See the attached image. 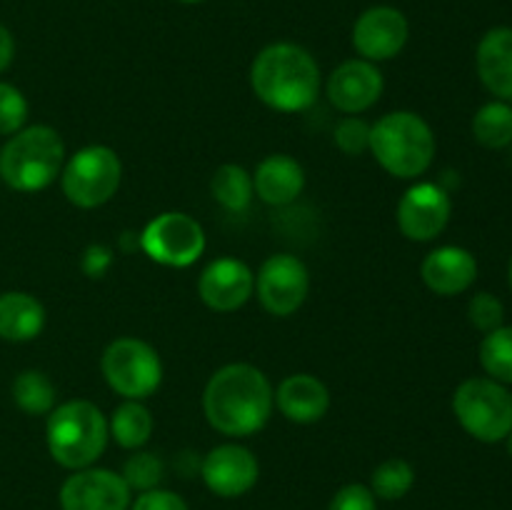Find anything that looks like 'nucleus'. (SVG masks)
Segmentation results:
<instances>
[{"instance_id": "obj_31", "label": "nucleus", "mask_w": 512, "mask_h": 510, "mask_svg": "<svg viewBox=\"0 0 512 510\" xmlns=\"http://www.w3.org/2000/svg\"><path fill=\"white\" fill-rule=\"evenodd\" d=\"M468 318L483 333L500 328L505 320V305L503 300L495 298L493 293H478L470 298L468 303Z\"/></svg>"}, {"instance_id": "obj_26", "label": "nucleus", "mask_w": 512, "mask_h": 510, "mask_svg": "<svg viewBox=\"0 0 512 510\" xmlns=\"http://www.w3.org/2000/svg\"><path fill=\"white\" fill-rule=\"evenodd\" d=\"M480 365L498 383H512V325H500L485 333L480 343Z\"/></svg>"}, {"instance_id": "obj_4", "label": "nucleus", "mask_w": 512, "mask_h": 510, "mask_svg": "<svg viewBox=\"0 0 512 510\" xmlns=\"http://www.w3.org/2000/svg\"><path fill=\"white\" fill-rule=\"evenodd\" d=\"M65 165V143L50 125H30L10 135L0 150V178L18 193L45 190Z\"/></svg>"}, {"instance_id": "obj_25", "label": "nucleus", "mask_w": 512, "mask_h": 510, "mask_svg": "<svg viewBox=\"0 0 512 510\" xmlns=\"http://www.w3.org/2000/svg\"><path fill=\"white\" fill-rule=\"evenodd\" d=\"M13 400L23 413L48 415L55 408V385L40 370H23L13 380Z\"/></svg>"}, {"instance_id": "obj_17", "label": "nucleus", "mask_w": 512, "mask_h": 510, "mask_svg": "<svg viewBox=\"0 0 512 510\" xmlns=\"http://www.w3.org/2000/svg\"><path fill=\"white\" fill-rule=\"evenodd\" d=\"M420 275L435 295L450 298V295L465 293L475 283L478 260L470 250L460 248V245H443V248H435L433 253L425 255Z\"/></svg>"}, {"instance_id": "obj_13", "label": "nucleus", "mask_w": 512, "mask_h": 510, "mask_svg": "<svg viewBox=\"0 0 512 510\" xmlns=\"http://www.w3.org/2000/svg\"><path fill=\"white\" fill-rule=\"evenodd\" d=\"M410 38L408 18L390 5H373L353 25V45L363 60L380 63L390 60L405 48Z\"/></svg>"}, {"instance_id": "obj_20", "label": "nucleus", "mask_w": 512, "mask_h": 510, "mask_svg": "<svg viewBox=\"0 0 512 510\" xmlns=\"http://www.w3.org/2000/svg\"><path fill=\"white\" fill-rule=\"evenodd\" d=\"M475 65L490 93L498 100H512V28L488 30L478 43Z\"/></svg>"}, {"instance_id": "obj_32", "label": "nucleus", "mask_w": 512, "mask_h": 510, "mask_svg": "<svg viewBox=\"0 0 512 510\" xmlns=\"http://www.w3.org/2000/svg\"><path fill=\"white\" fill-rule=\"evenodd\" d=\"M328 510H378V505H375V495L368 485L350 483L335 493Z\"/></svg>"}, {"instance_id": "obj_2", "label": "nucleus", "mask_w": 512, "mask_h": 510, "mask_svg": "<svg viewBox=\"0 0 512 510\" xmlns=\"http://www.w3.org/2000/svg\"><path fill=\"white\" fill-rule=\"evenodd\" d=\"M250 85L268 108L303 113L318 100L320 68L303 45L273 43L255 55Z\"/></svg>"}, {"instance_id": "obj_9", "label": "nucleus", "mask_w": 512, "mask_h": 510, "mask_svg": "<svg viewBox=\"0 0 512 510\" xmlns=\"http://www.w3.org/2000/svg\"><path fill=\"white\" fill-rule=\"evenodd\" d=\"M140 248L150 260L168 268H188L203 255L205 230L188 213H160L140 233Z\"/></svg>"}, {"instance_id": "obj_7", "label": "nucleus", "mask_w": 512, "mask_h": 510, "mask_svg": "<svg viewBox=\"0 0 512 510\" xmlns=\"http://www.w3.org/2000/svg\"><path fill=\"white\" fill-rule=\"evenodd\" d=\"M123 163L118 153L108 145H88L80 148L60 173L63 195L75 208H100L108 203L120 188Z\"/></svg>"}, {"instance_id": "obj_18", "label": "nucleus", "mask_w": 512, "mask_h": 510, "mask_svg": "<svg viewBox=\"0 0 512 510\" xmlns=\"http://www.w3.org/2000/svg\"><path fill=\"white\" fill-rule=\"evenodd\" d=\"M275 405L290 423H318L330 408V390L310 373L288 375L275 390Z\"/></svg>"}, {"instance_id": "obj_8", "label": "nucleus", "mask_w": 512, "mask_h": 510, "mask_svg": "<svg viewBox=\"0 0 512 510\" xmlns=\"http://www.w3.org/2000/svg\"><path fill=\"white\" fill-rule=\"evenodd\" d=\"M100 370L110 388L125 400H145L163 383L158 350L140 338H118L105 348Z\"/></svg>"}, {"instance_id": "obj_6", "label": "nucleus", "mask_w": 512, "mask_h": 510, "mask_svg": "<svg viewBox=\"0 0 512 510\" xmlns=\"http://www.w3.org/2000/svg\"><path fill=\"white\" fill-rule=\"evenodd\" d=\"M453 413L480 443H500L512 433V393L493 378H468L453 395Z\"/></svg>"}, {"instance_id": "obj_28", "label": "nucleus", "mask_w": 512, "mask_h": 510, "mask_svg": "<svg viewBox=\"0 0 512 510\" xmlns=\"http://www.w3.org/2000/svg\"><path fill=\"white\" fill-rule=\"evenodd\" d=\"M163 475H165L163 460L153 453H135L123 468V480L128 483V488L140 490V493L158 488Z\"/></svg>"}, {"instance_id": "obj_21", "label": "nucleus", "mask_w": 512, "mask_h": 510, "mask_svg": "<svg viewBox=\"0 0 512 510\" xmlns=\"http://www.w3.org/2000/svg\"><path fill=\"white\" fill-rule=\"evenodd\" d=\"M45 328V308L35 295L23 290L0 293V338L10 343H28Z\"/></svg>"}, {"instance_id": "obj_24", "label": "nucleus", "mask_w": 512, "mask_h": 510, "mask_svg": "<svg viewBox=\"0 0 512 510\" xmlns=\"http://www.w3.org/2000/svg\"><path fill=\"white\" fill-rule=\"evenodd\" d=\"M473 135L483 148L500 150L512 143V108L505 100L485 103L473 118Z\"/></svg>"}, {"instance_id": "obj_11", "label": "nucleus", "mask_w": 512, "mask_h": 510, "mask_svg": "<svg viewBox=\"0 0 512 510\" xmlns=\"http://www.w3.org/2000/svg\"><path fill=\"white\" fill-rule=\"evenodd\" d=\"M453 200L438 183H415L398 203L400 233L415 243L435 240L450 223Z\"/></svg>"}, {"instance_id": "obj_34", "label": "nucleus", "mask_w": 512, "mask_h": 510, "mask_svg": "<svg viewBox=\"0 0 512 510\" xmlns=\"http://www.w3.org/2000/svg\"><path fill=\"white\" fill-rule=\"evenodd\" d=\"M113 265V250L103 243H93L85 248L83 260H80V268L88 278H103L105 273L110 270Z\"/></svg>"}, {"instance_id": "obj_27", "label": "nucleus", "mask_w": 512, "mask_h": 510, "mask_svg": "<svg viewBox=\"0 0 512 510\" xmlns=\"http://www.w3.org/2000/svg\"><path fill=\"white\" fill-rule=\"evenodd\" d=\"M415 483V470L408 460L403 458H388L373 470L370 478V490L373 495L383 500H400L403 495L410 493Z\"/></svg>"}, {"instance_id": "obj_35", "label": "nucleus", "mask_w": 512, "mask_h": 510, "mask_svg": "<svg viewBox=\"0 0 512 510\" xmlns=\"http://www.w3.org/2000/svg\"><path fill=\"white\" fill-rule=\"evenodd\" d=\"M13 55H15V40L10 35V30L5 25H0V73L10 68L13 63Z\"/></svg>"}, {"instance_id": "obj_38", "label": "nucleus", "mask_w": 512, "mask_h": 510, "mask_svg": "<svg viewBox=\"0 0 512 510\" xmlns=\"http://www.w3.org/2000/svg\"><path fill=\"white\" fill-rule=\"evenodd\" d=\"M508 450H510V455H512V433L508 435Z\"/></svg>"}, {"instance_id": "obj_30", "label": "nucleus", "mask_w": 512, "mask_h": 510, "mask_svg": "<svg viewBox=\"0 0 512 510\" xmlns=\"http://www.w3.org/2000/svg\"><path fill=\"white\" fill-rule=\"evenodd\" d=\"M370 128L373 125L368 120L358 118V115H348L335 125L333 140L345 155H363L370 150Z\"/></svg>"}, {"instance_id": "obj_12", "label": "nucleus", "mask_w": 512, "mask_h": 510, "mask_svg": "<svg viewBox=\"0 0 512 510\" xmlns=\"http://www.w3.org/2000/svg\"><path fill=\"white\" fill-rule=\"evenodd\" d=\"M63 510H128L130 488L123 475L105 468L75 470L60 488Z\"/></svg>"}, {"instance_id": "obj_29", "label": "nucleus", "mask_w": 512, "mask_h": 510, "mask_svg": "<svg viewBox=\"0 0 512 510\" xmlns=\"http://www.w3.org/2000/svg\"><path fill=\"white\" fill-rule=\"evenodd\" d=\"M28 100L15 85L0 83V135H15L28 120Z\"/></svg>"}, {"instance_id": "obj_3", "label": "nucleus", "mask_w": 512, "mask_h": 510, "mask_svg": "<svg viewBox=\"0 0 512 510\" xmlns=\"http://www.w3.org/2000/svg\"><path fill=\"white\" fill-rule=\"evenodd\" d=\"M108 438V418L90 400H68L48 413L45 440L53 460L63 468H90L105 453Z\"/></svg>"}, {"instance_id": "obj_36", "label": "nucleus", "mask_w": 512, "mask_h": 510, "mask_svg": "<svg viewBox=\"0 0 512 510\" xmlns=\"http://www.w3.org/2000/svg\"><path fill=\"white\" fill-rule=\"evenodd\" d=\"M180 3H185V5H195V3H203V0H180Z\"/></svg>"}, {"instance_id": "obj_37", "label": "nucleus", "mask_w": 512, "mask_h": 510, "mask_svg": "<svg viewBox=\"0 0 512 510\" xmlns=\"http://www.w3.org/2000/svg\"><path fill=\"white\" fill-rule=\"evenodd\" d=\"M508 278H510V288H512V258H510V268H508Z\"/></svg>"}, {"instance_id": "obj_33", "label": "nucleus", "mask_w": 512, "mask_h": 510, "mask_svg": "<svg viewBox=\"0 0 512 510\" xmlns=\"http://www.w3.org/2000/svg\"><path fill=\"white\" fill-rule=\"evenodd\" d=\"M130 510H188V503L173 490L153 488L140 493L135 503L130 505Z\"/></svg>"}, {"instance_id": "obj_1", "label": "nucleus", "mask_w": 512, "mask_h": 510, "mask_svg": "<svg viewBox=\"0 0 512 510\" xmlns=\"http://www.w3.org/2000/svg\"><path fill=\"white\" fill-rule=\"evenodd\" d=\"M275 390L268 375L250 363L223 365L210 375L203 393L208 423L228 438H248L273 415Z\"/></svg>"}, {"instance_id": "obj_16", "label": "nucleus", "mask_w": 512, "mask_h": 510, "mask_svg": "<svg viewBox=\"0 0 512 510\" xmlns=\"http://www.w3.org/2000/svg\"><path fill=\"white\" fill-rule=\"evenodd\" d=\"M205 485L220 498H238L245 495L255 483H258V458L248 448L235 443L218 445L210 450L203 460Z\"/></svg>"}, {"instance_id": "obj_19", "label": "nucleus", "mask_w": 512, "mask_h": 510, "mask_svg": "<svg viewBox=\"0 0 512 510\" xmlns=\"http://www.w3.org/2000/svg\"><path fill=\"white\" fill-rule=\"evenodd\" d=\"M253 188L263 203L283 208L298 200V195L305 188V170L295 158L285 153L268 155L260 160L253 175Z\"/></svg>"}, {"instance_id": "obj_15", "label": "nucleus", "mask_w": 512, "mask_h": 510, "mask_svg": "<svg viewBox=\"0 0 512 510\" xmlns=\"http://www.w3.org/2000/svg\"><path fill=\"white\" fill-rule=\"evenodd\" d=\"M253 290V270L238 258H215L198 278L200 300L215 313H233L243 308Z\"/></svg>"}, {"instance_id": "obj_23", "label": "nucleus", "mask_w": 512, "mask_h": 510, "mask_svg": "<svg viewBox=\"0 0 512 510\" xmlns=\"http://www.w3.org/2000/svg\"><path fill=\"white\" fill-rule=\"evenodd\" d=\"M210 190L213 198L223 205L230 213H245L253 203V175L243 168V165L225 163L215 170L213 180H210Z\"/></svg>"}, {"instance_id": "obj_5", "label": "nucleus", "mask_w": 512, "mask_h": 510, "mask_svg": "<svg viewBox=\"0 0 512 510\" xmlns=\"http://www.w3.org/2000/svg\"><path fill=\"white\" fill-rule=\"evenodd\" d=\"M370 153L390 175L400 180H413L433 165V128L418 113L395 110V113L383 115L370 128Z\"/></svg>"}, {"instance_id": "obj_10", "label": "nucleus", "mask_w": 512, "mask_h": 510, "mask_svg": "<svg viewBox=\"0 0 512 510\" xmlns=\"http://www.w3.org/2000/svg\"><path fill=\"white\" fill-rule=\"evenodd\" d=\"M255 293L270 315L288 318L310 293V273L293 253L270 255L255 275Z\"/></svg>"}, {"instance_id": "obj_22", "label": "nucleus", "mask_w": 512, "mask_h": 510, "mask_svg": "<svg viewBox=\"0 0 512 510\" xmlns=\"http://www.w3.org/2000/svg\"><path fill=\"white\" fill-rule=\"evenodd\" d=\"M153 428V413L140 400H123L108 420L110 435L125 450L143 448L150 440V435H153Z\"/></svg>"}, {"instance_id": "obj_14", "label": "nucleus", "mask_w": 512, "mask_h": 510, "mask_svg": "<svg viewBox=\"0 0 512 510\" xmlns=\"http://www.w3.org/2000/svg\"><path fill=\"white\" fill-rule=\"evenodd\" d=\"M383 73L370 60L353 58L340 63L328 78V100L345 115H360L383 95Z\"/></svg>"}]
</instances>
